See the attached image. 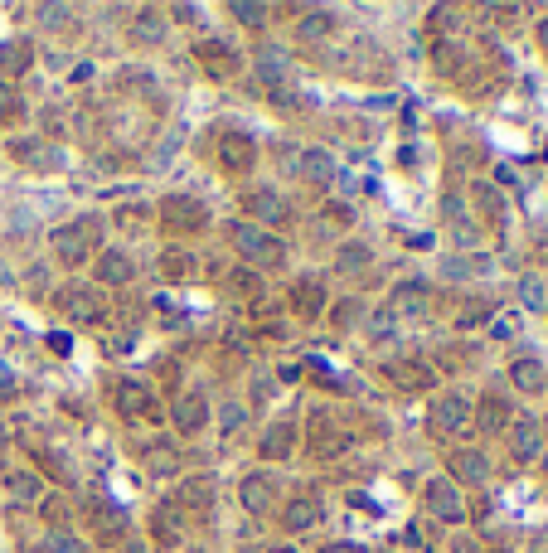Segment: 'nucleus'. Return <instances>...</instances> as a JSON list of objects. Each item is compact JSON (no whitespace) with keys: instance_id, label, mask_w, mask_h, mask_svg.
Instances as JSON below:
<instances>
[{"instance_id":"f257e3e1","label":"nucleus","mask_w":548,"mask_h":553,"mask_svg":"<svg viewBox=\"0 0 548 553\" xmlns=\"http://www.w3.org/2000/svg\"><path fill=\"white\" fill-rule=\"evenodd\" d=\"M233 243H238V252H243V258H252L258 267H282V262H287V248L277 243L272 233L252 229V223H238V229H233Z\"/></svg>"},{"instance_id":"f03ea898","label":"nucleus","mask_w":548,"mask_h":553,"mask_svg":"<svg viewBox=\"0 0 548 553\" xmlns=\"http://www.w3.org/2000/svg\"><path fill=\"white\" fill-rule=\"evenodd\" d=\"M432 428L446 432V437L466 432L471 428V399L466 393H442V399L432 403Z\"/></svg>"},{"instance_id":"7ed1b4c3","label":"nucleus","mask_w":548,"mask_h":553,"mask_svg":"<svg viewBox=\"0 0 548 553\" xmlns=\"http://www.w3.org/2000/svg\"><path fill=\"white\" fill-rule=\"evenodd\" d=\"M93 238H97V229L93 223H73V229H54V252H59L64 262H83L93 252Z\"/></svg>"},{"instance_id":"20e7f679","label":"nucleus","mask_w":548,"mask_h":553,"mask_svg":"<svg viewBox=\"0 0 548 553\" xmlns=\"http://www.w3.org/2000/svg\"><path fill=\"white\" fill-rule=\"evenodd\" d=\"M161 219L171 223V229H204V223H209V209H204L200 200L171 194V200H161Z\"/></svg>"},{"instance_id":"39448f33","label":"nucleus","mask_w":548,"mask_h":553,"mask_svg":"<svg viewBox=\"0 0 548 553\" xmlns=\"http://www.w3.org/2000/svg\"><path fill=\"white\" fill-rule=\"evenodd\" d=\"M311 451H316V457H326V461L345 451V428L330 413H316L311 418Z\"/></svg>"},{"instance_id":"423d86ee","label":"nucleus","mask_w":548,"mask_h":553,"mask_svg":"<svg viewBox=\"0 0 548 553\" xmlns=\"http://www.w3.org/2000/svg\"><path fill=\"white\" fill-rule=\"evenodd\" d=\"M272 476L267 471H252V476H243V486H238V500H243L252 515H267V509H272Z\"/></svg>"},{"instance_id":"0eeeda50","label":"nucleus","mask_w":548,"mask_h":553,"mask_svg":"<svg viewBox=\"0 0 548 553\" xmlns=\"http://www.w3.org/2000/svg\"><path fill=\"white\" fill-rule=\"evenodd\" d=\"M423 500H427V509H432L437 519H461V495H456L452 480H427Z\"/></svg>"},{"instance_id":"6e6552de","label":"nucleus","mask_w":548,"mask_h":553,"mask_svg":"<svg viewBox=\"0 0 548 553\" xmlns=\"http://www.w3.org/2000/svg\"><path fill=\"white\" fill-rule=\"evenodd\" d=\"M151 529H156V544H161V548H175L180 538H185L180 505H156V515H151Z\"/></svg>"},{"instance_id":"1a4fd4ad","label":"nucleus","mask_w":548,"mask_h":553,"mask_svg":"<svg viewBox=\"0 0 548 553\" xmlns=\"http://www.w3.org/2000/svg\"><path fill=\"white\" fill-rule=\"evenodd\" d=\"M388 311H393V316H398V311H403V316H427V311H432V296H427L423 281H403V287L393 291Z\"/></svg>"},{"instance_id":"9d476101","label":"nucleus","mask_w":548,"mask_h":553,"mask_svg":"<svg viewBox=\"0 0 548 553\" xmlns=\"http://www.w3.org/2000/svg\"><path fill=\"white\" fill-rule=\"evenodd\" d=\"M59 306H64L73 321H97V316H103V301H97L93 287H68V291L59 296Z\"/></svg>"},{"instance_id":"9b49d317","label":"nucleus","mask_w":548,"mask_h":553,"mask_svg":"<svg viewBox=\"0 0 548 553\" xmlns=\"http://www.w3.org/2000/svg\"><path fill=\"white\" fill-rule=\"evenodd\" d=\"M510 442H514V457H524V461H533L543 451V428L533 418H519L514 428H510Z\"/></svg>"},{"instance_id":"f8f14e48","label":"nucleus","mask_w":548,"mask_h":553,"mask_svg":"<svg viewBox=\"0 0 548 553\" xmlns=\"http://www.w3.org/2000/svg\"><path fill=\"white\" fill-rule=\"evenodd\" d=\"M132 272H136V262L126 258L122 248H112V252H103V258H97V277H103L107 287H126V281H132Z\"/></svg>"},{"instance_id":"ddd939ff","label":"nucleus","mask_w":548,"mask_h":553,"mask_svg":"<svg viewBox=\"0 0 548 553\" xmlns=\"http://www.w3.org/2000/svg\"><path fill=\"white\" fill-rule=\"evenodd\" d=\"M117 408L126 418H161L156 403H151V393L142 384H117Z\"/></svg>"},{"instance_id":"4468645a","label":"nucleus","mask_w":548,"mask_h":553,"mask_svg":"<svg viewBox=\"0 0 548 553\" xmlns=\"http://www.w3.org/2000/svg\"><path fill=\"white\" fill-rule=\"evenodd\" d=\"M204 422H209V403L200 399V393H185V399L175 403V428L190 437V432H200Z\"/></svg>"},{"instance_id":"2eb2a0df","label":"nucleus","mask_w":548,"mask_h":553,"mask_svg":"<svg viewBox=\"0 0 548 553\" xmlns=\"http://www.w3.org/2000/svg\"><path fill=\"white\" fill-rule=\"evenodd\" d=\"M243 209H248L252 219H267V223H282V219H287V204L277 200L272 190H252L248 200H243Z\"/></svg>"},{"instance_id":"dca6fc26","label":"nucleus","mask_w":548,"mask_h":553,"mask_svg":"<svg viewBox=\"0 0 548 553\" xmlns=\"http://www.w3.org/2000/svg\"><path fill=\"white\" fill-rule=\"evenodd\" d=\"M291 447H297V428H291V422H272L262 437V457L282 461V457H291Z\"/></svg>"},{"instance_id":"f3484780","label":"nucleus","mask_w":548,"mask_h":553,"mask_svg":"<svg viewBox=\"0 0 548 553\" xmlns=\"http://www.w3.org/2000/svg\"><path fill=\"white\" fill-rule=\"evenodd\" d=\"M316 519H320V505H316V500H306V495H301V500H291V505L282 509V529H291V534L311 529Z\"/></svg>"},{"instance_id":"a211bd4d","label":"nucleus","mask_w":548,"mask_h":553,"mask_svg":"<svg viewBox=\"0 0 548 553\" xmlns=\"http://www.w3.org/2000/svg\"><path fill=\"white\" fill-rule=\"evenodd\" d=\"M88 515H93V524H97V534H103V538L126 534V515H122V509H112V505H103V500H93V505H88Z\"/></svg>"},{"instance_id":"6ab92c4d","label":"nucleus","mask_w":548,"mask_h":553,"mask_svg":"<svg viewBox=\"0 0 548 553\" xmlns=\"http://www.w3.org/2000/svg\"><path fill=\"white\" fill-rule=\"evenodd\" d=\"M180 505H185V509H209V505H214V480H209V476L185 480V486H180Z\"/></svg>"},{"instance_id":"aec40b11","label":"nucleus","mask_w":548,"mask_h":553,"mask_svg":"<svg viewBox=\"0 0 548 553\" xmlns=\"http://www.w3.org/2000/svg\"><path fill=\"white\" fill-rule=\"evenodd\" d=\"M452 471H456L461 480H471V486H475V480H485V476H490V461L481 457V451H452Z\"/></svg>"},{"instance_id":"412c9836","label":"nucleus","mask_w":548,"mask_h":553,"mask_svg":"<svg viewBox=\"0 0 548 553\" xmlns=\"http://www.w3.org/2000/svg\"><path fill=\"white\" fill-rule=\"evenodd\" d=\"M510 379H514V384L524 389V393H539V389L548 384V379H543V364H539V360H514V364H510Z\"/></svg>"},{"instance_id":"4be33fe9","label":"nucleus","mask_w":548,"mask_h":553,"mask_svg":"<svg viewBox=\"0 0 548 553\" xmlns=\"http://www.w3.org/2000/svg\"><path fill=\"white\" fill-rule=\"evenodd\" d=\"M297 311L301 316H320V311H326V287H320V281H297Z\"/></svg>"},{"instance_id":"5701e85b","label":"nucleus","mask_w":548,"mask_h":553,"mask_svg":"<svg viewBox=\"0 0 548 553\" xmlns=\"http://www.w3.org/2000/svg\"><path fill=\"white\" fill-rule=\"evenodd\" d=\"M258 68H262V78H267V83H272V88H277V83H282V78L291 74V64H287V54H282V49H272V44H267V49L258 54Z\"/></svg>"},{"instance_id":"b1692460","label":"nucleus","mask_w":548,"mask_h":553,"mask_svg":"<svg viewBox=\"0 0 548 553\" xmlns=\"http://www.w3.org/2000/svg\"><path fill=\"white\" fill-rule=\"evenodd\" d=\"M301 170H306V180H316V184H330L335 180V161L326 151H306L301 155Z\"/></svg>"},{"instance_id":"393cba45","label":"nucleus","mask_w":548,"mask_h":553,"mask_svg":"<svg viewBox=\"0 0 548 553\" xmlns=\"http://www.w3.org/2000/svg\"><path fill=\"white\" fill-rule=\"evenodd\" d=\"M388 384L423 389V384H432V369H423V364H398V369H388Z\"/></svg>"},{"instance_id":"a878e982","label":"nucleus","mask_w":548,"mask_h":553,"mask_svg":"<svg viewBox=\"0 0 548 553\" xmlns=\"http://www.w3.org/2000/svg\"><path fill=\"white\" fill-rule=\"evenodd\" d=\"M504 422H510V408H504V399L485 393V399H481V428H485V432H500Z\"/></svg>"},{"instance_id":"bb28decb","label":"nucleus","mask_w":548,"mask_h":553,"mask_svg":"<svg viewBox=\"0 0 548 553\" xmlns=\"http://www.w3.org/2000/svg\"><path fill=\"white\" fill-rule=\"evenodd\" d=\"M223 161H229L233 170H252V141L248 136H229L223 141Z\"/></svg>"},{"instance_id":"cd10ccee","label":"nucleus","mask_w":548,"mask_h":553,"mask_svg":"<svg viewBox=\"0 0 548 553\" xmlns=\"http://www.w3.org/2000/svg\"><path fill=\"white\" fill-rule=\"evenodd\" d=\"M165 277H171V281H185V277H194V272H200V262H194L190 258V252H165Z\"/></svg>"},{"instance_id":"c85d7f7f","label":"nucleus","mask_w":548,"mask_h":553,"mask_svg":"<svg viewBox=\"0 0 548 553\" xmlns=\"http://www.w3.org/2000/svg\"><path fill=\"white\" fill-rule=\"evenodd\" d=\"M161 35H165V15H156V10H142V20H136V39H142V44H156Z\"/></svg>"},{"instance_id":"c756f323","label":"nucleus","mask_w":548,"mask_h":553,"mask_svg":"<svg viewBox=\"0 0 548 553\" xmlns=\"http://www.w3.org/2000/svg\"><path fill=\"white\" fill-rule=\"evenodd\" d=\"M0 68H5V74H24V68H30V49L24 44H0Z\"/></svg>"},{"instance_id":"7c9ffc66","label":"nucleus","mask_w":548,"mask_h":553,"mask_svg":"<svg viewBox=\"0 0 548 553\" xmlns=\"http://www.w3.org/2000/svg\"><path fill=\"white\" fill-rule=\"evenodd\" d=\"M5 486H10V490H15V495H20V500H34V495H39V490H44V486H39V480H34V476H24V471H10V476H5Z\"/></svg>"},{"instance_id":"2f4dec72","label":"nucleus","mask_w":548,"mask_h":553,"mask_svg":"<svg viewBox=\"0 0 548 553\" xmlns=\"http://www.w3.org/2000/svg\"><path fill=\"white\" fill-rule=\"evenodd\" d=\"M340 267H345V272H359V267H369V248H364V243L340 248Z\"/></svg>"},{"instance_id":"473e14b6","label":"nucleus","mask_w":548,"mask_h":553,"mask_svg":"<svg viewBox=\"0 0 548 553\" xmlns=\"http://www.w3.org/2000/svg\"><path fill=\"white\" fill-rule=\"evenodd\" d=\"M204 59H209V68H214V74H229V68L238 64L223 44H204Z\"/></svg>"},{"instance_id":"72a5a7b5","label":"nucleus","mask_w":548,"mask_h":553,"mask_svg":"<svg viewBox=\"0 0 548 553\" xmlns=\"http://www.w3.org/2000/svg\"><path fill=\"white\" fill-rule=\"evenodd\" d=\"M519 296H524L529 311H543V281H539V277H524V281H519Z\"/></svg>"},{"instance_id":"f704fd0d","label":"nucleus","mask_w":548,"mask_h":553,"mask_svg":"<svg viewBox=\"0 0 548 553\" xmlns=\"http://www.w3.org/2000/svg\"><path fill=\"white\" fill-rule=\"evenodd\" d=\"M15 151H20L30 165H64V155H59V151H39V146H24V141H20Z\"/></svg>"},{"instance_id":"c9c22d12","label":"nucleus","mask_w":548,"mask_h":553,"mask_svg":"<svg viewBox=\"0 0 548 553\" xmlns=\"http://www.w3.org/2000/svg\"><path fill=\"white\" fill-rule=\"evenodd\" d=\"M233 20H243V25H252V30H258V25L267 20V5H248V0L238 5V0H233Z\"/></svg>"},{"instance_id":"e433bc0d","label":"nucleus","mask_w":548,"mask_h":553,"mask_svg":"<svg viewBox=\"0 0 548 553\" xmlns=\"http://www.w3.org/2000/svg\"><path fill=\"white\" fill-rule=\"evenodd\" d=\"M39 20H44L49 30H59L64 20H73V5H39Z\"/></svg>"},{"instance_id":"4c0bfd02","label":"nucleus","mask_w":548,"mask_h":553,"mask_svg":"<svg viewBox=\"0 0 548 553\" xmlns=\"http://www.w3.org/2000/svg\"><path fill=\"white\" fill-rule=\"evenodd\" d=\"M326 30H330V15H326V10H311V15L301 20V35H306V39H316V35H326Z\"/></svg>"},{"instance_id":"58836bf2","label":"nucleus","mask_w":548,"mask_h":553,"mask_svg":"<svg viewBox=\"0 0 548 553\" xmlns=\"http://www.w3.org/2000/svg\"><path fill=\"white\" fill-rule=\"evenodd\" d=\"M49 553H88V544H83V538H73V534H54V538H49Z\"/></svg>"},{"instance_id":"ea45409f","label":"nucleus","mask_w":548,"mask_h":553,"mask_svg":"<svg viewBox=\"0 0 548 553\" xmlns=\"http://www.w3.org/2000/svg\"><path fill=\"white\" fill-rule=\"evenodd\" d=\"M233 291H248V296H258V291H262V281L252 277V272H233Z\"/></svg>"},{"instance_id":"a19ab883","label":"nucleus","mask_w":548,"mask_h":553,"mask_svg":"<svg viewBox=\"0 0 548 553\" xmlns=\"http://www.w3.org/2000/svg\"><path fill=\"white\" fill-rule=\"evenodd\" d=\"M485 258H475V262H446V272H452V277H466V272H485Z\"/></svg>"},{"instance_id":"79ce46f5","label":"nucleus","mask_w":548,"mask_h":553,"mask_svg":"<svg viewBox=\"0 0 548 553\" xmlns=\"http://www.w3.org/2000/svg\"><path fill=\"white\" fill-rule=\"evenodd\" d=\"M223 428H243V408H238V403H229V408H223Z\"/></svg>"},{"instance_id":"37998d69","label":"nucleus","mask_w":548,"mask_h":553,"mask_svg":"<svg viewBox=\"0 0 548 553\" xmlns=\"http://www.w3.org/2000/svg\"><path fill=\"white\" fill-rule=\"evenodd\" d=\"M456 64V44H442L437 49V68H452Z\"/></svg>"},{"instance_id":"c03bdc74","label":"nucleus","mask_w":548,"mask_h":553,"mask_svg":"<svg viewBox=\"0 0 548 553\" xmlns=\"http://www.w3.org/2000/svg\"><path fill=\"white\" fill-rule=\"evenodd\" d=\"M514 325H519L514 316H504V321H495V335H500V340H504V335H514Z\"/></svg>"},{"instance_id":"a18cd8bd","label":"nucleus","mask_w":548,"mask_h":553,"mask_svg":"<svg viewBox=\"0 0 548 553\" xmlns=\"http://www.w3.org/2000/svg\"><path fill=\"white\" fill-rule=\"evenodd\" d=\"M326 553H364V548H359V544H330Z\"/></svg>"},{"instance_id":"49530a36","label":"nucleus","mask_w":548,"mask_h":553,"mask_svg":"<svg viewBox=\"0 0 548 553\" xmlns=\"http://www.w3.org/2000/svg\"><path fill=\"white\" fill-rule=\"evenodd\" d=\"M10 103H15V97H10V88L0 83V107H10Z\"/></svg>"},{"instance_id":"de8ad7c7","label":"nucleus","mask_w":548,"mask_h":553,"mask_svg":"<svg viewBox=\"0 0 548 553\" xmlns=\"http://www.w3.org/2000/svg\"><path fill=\"white\" fill-rule=\"evenodd\" d=\"M539 39H543V49H548V20L539 25Z\"/></svg>"},{"instance_id":"09e8293b","label":"nucleus","mask_w":548,"mask_h":553,"mask_svg":"<svg viewBox=\"0 0 548 553\" xmlns=\"http://www.w3.org/2000/svg\"><path fill=\"white\" fill-rule=\"evenodd\" d=\"M272 553H297V548H272Z\"/></svg>"}]
</instances>
